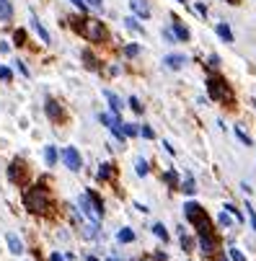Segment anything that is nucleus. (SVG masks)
Returning a JSON list of instances; mask_svg holds the SVG:
<instances>
[{"mask_svg":"<svg viewBox=\"0 0 256 261\" xmlns=\"http://www.w3.org/2000/svg\"><path fill=\"white\" fill-rule=\"evenodd\" d=\"M184 214H186V220L197 228V236H212V222H210V218L204 214V210L197 202H186Z\"/></svg>","mask_w":256,"mask_h":261,"instance_id":"f257e3e1","label":"nucleus"},{"mask_svg":"<svg viewBox=\"0 0 256 261\" xmlns=\"http://www.w3.org/2000/svg\"><path fill=\"white\" fill-rule=\"evenodd\" d=\"M207 94L210 98H215V101H230V86L225 83L222 78H210L207 80Z\"/></svg>","mask_w":256,"mask_h":261,"instance_id":"f03ea898","label":"nucleus"},{"mask_svg":"<svg viewBox=\"0 0 256 261\" xmlns=\"http://www.w3.org/2000/svg\"><path fill=\"white\" fill-rule=\"evenodd\" d=\"M62 163L70 168V171H80V168H83V158H80V152L75 150L72 145H68V148L62 150Z\"/></svg>","mask_w":256,"mask_h":261,"instance_id":"7ed1b4c3","label":"nucleus"},{"mask_svg":"<svg viewBox=\"0 0 256 261\" xmlns=\"http://www.w3.org/2000/svg\"><path fill=\"white\" fill-rule=\"evenodd\" d=\"M26 204L32 207V210H44V207H47V192H44L42 186L32 189V192L26 194Z\"/></svg>","mask_w":256,"mask_h":261,"instance_id":"20e7f679","label":"nucleus"},{"mask_svg":"<svg viewBox=\"0 0 256 261\" xmlns=\"http://www.w3.org/2000/svg\"><path fill=\"white\" fill-rule=\"evenodd\" d=\"M130 8H132V13H138L140 18H148V16H150L148 0H130Z\"/></svg>","mask_w":256,"mask_h":261,"instance_id":"39448f33","label":"nucleus"},{"mask_svg":"<svg viewBox=\"0 0 256 261\" xmlns=\"http://www.w3.org/2000/svg\"><path fill=\"white\" fill-rule=\"evenodd\" d=\"M163 62H166V68H168V70H182L186 65V57L184 54H168Z\"/></svg>","mask_w":256,"mask_h":261,"instance_id":"423d86ee","label":"nucleus"},{"mask_svg":"<svg viewBox=\"0 0 256 261\" xmlns=\"http://www.w3.org/2000/svg\"><path fill=\"white\" fill-rule=\"evenodd\" d=\"M174 39H178V42H189V28L178 24V18H174Z\"/></svg>","mask_w":256,"mask_h":261,"instance_id":"0eeeda50","label":"nucleus"},{"mask_svg":"<svg viewBox=\"0 0 256 261\" xmlns=\"http://www.w3.org/2000/svg\"><path fill=\"white\" fill-rule=\"evenodd\" d=\"M13 18V3L10 0H0V21H10Z\"/></svg>","mask_w":256,"mask_h":261,"instance_id":"6e6552de","label":"nucleus"},{"mask_svg":"<svg viewBox=\"0 0 256 261\" xmlns=\"http://www.w3.org/2000/svg\"><path fill=\"white\" fill-rule=\"evenodd\" d=\"M104 96H106V101H109V106H112V114H119V112H122V101H119V96H116V94L106 90Z\"/></svg>","mask_w":256,"mask_h":261,"instance_id":"1a4fd4ad","label":"nucleus"},{"mask_svg":"<svg viewBox=\"0 0 256 261\" xmlns=\"http://www.w3.org/2000/svg\"><path fill=\"white\" fill-rule=\"evenodd\" d=\"M200 246H202V251L210 256V254L215 251V238L212 236H200Z\"/></svg>","mask_w":256,"mask_h":261,"instance_id":"9d476101","label":"nucleus"},{"mask_svg":"<svg viewBox=\"0 0 256 261\" xmlns=\"http://www.w3.org/2000/svg\"><path fill=\"white\" fill-rule=\"evenodd\" d=\"M8 246H10V254H16V256L24 254V243H21L18 236H13V233H10V236H8Z\"/></svg>","mask_w":256,"mask_h":261,"instance_id":"9b49d317","label":"nucleus"},{"mask_svg":"<svg viewBox=\"0 0 256 261\" xmlns=\"http://www.w3.org/2000/svg\"><path fill=\"white\" fill-rule=\"evenodd\" d=\"M215 32H218V36L222 39V42H233V32H230V28H228V24H218V28H215Z\"/></svg>","mask_w":256,"mask_h":261,"instance_id":"f8f14e48","label":"nucleus"},{"mask_svg":"<svg viewBox=\"0 0 256 261\" xmlns=\"http://www.w3.org/2000/svg\"><path fill=\"white\" fill-rule=\"evenodd\" d=\"M233 134H236L238 140H240V145H246V148L251 145V137H248V134L244 132V127H240V124H236V127H233Z\"/></svg>","mask_w":256,"mask_h":261,"instance_id":"ddd939ff","label":"nucleus"},{"mask_svg":"<svg viewBox=\"0 0 256 261\" xmlns=\"http://www.w3.org/2000/svg\"><path fill=\"white\" fill-rule=\"evenodd\" d=\"M116 240H119V243H132V240H134V233H132L130 228H122V230L116 233Z\"/></svg>","mask_w":256,"mask_h":261,"instance_id":"4468645a","label":"nucleus"},{"mask_svg":"<svg viewBox=\"0 0 256 261\" xmlns=\"http://www.w3.org/2000/svg\"><path fill=\"white\" fill-rule=\"evenodd\" d=\"M44 160H47V166L57 163V148L54 145H47V150H44Z\"/></svg>","mask_w":256,"mask_h":261,"instance_id":"2eb2a0df","label":"nucleus"},{"mask_svg":"<svg viewBox=\"0 0 256 261\" xmlns=\"http://www.w3.org/2000/svg\"><path fill=\"white\" fill-rule=\"evenodd\" d=\"M218 225L225 228V230H230V228H233V218H230L228 212H220V214H218Z\"/></svg>","mask_w":256,"mask_h":261,"instance_id":"dca6fc26","label":"nucleus"},{"mask_svg":"<svg viewBox=\"0 0 256 261\" xmlns=\"http://www.w3.org/2000/svg\"><path fill=\"white\" fill-rule=\"evenodd\" d=\"M88 34H91L94 39H101V36H104V28H101V24H98V21H91V24H88Z\"/></svg>","mask_w":256,"mask_h":261,"instance_id":"f3484780","label":"nucleus"},{"mask_svg":"<svg viewBox=\"0 0 256 261\" xmlns=\"http://www.w3.org/2000/svg\"><path fill=\"white\" fill-rule=\"evenodd\" d=\"M32 26H34V32L42 36V42H50V34H47V28H44V26H42L36 18H32Z\"/></svg>","mask_w":256,"mask_h":261,"instance_id":"a211bd4d","label":"nucleus"},{"mask_svg":"<svg viewBox=\"0 0 256 261\" xmlns=\"http://www.w3.org/2000/svg\"><path fill=\"white\" fill-rule=\"evenodd\" d=\"M178 238H182V246H184V251H192V246H194V243H192V238L186 236V230H184V228H178Z\"/></svg>","mask_w":256,"mask_h":261,"instance_id":"6ab92c4d","label":"nucleus"},{"mask_svg":"<svg viewBox=\"0 0 256 261\" xmlns=\"http://www.w3.org/2000/svg\"><path fill=\"white\" fill-rule=\"evenodd\" d=\"M124 26L130 28V32H134V34H142V26H140L138 21H134L132 16H130V18H124Z\"/></svg>","mask_w":256,"mask_h":261,"instance_id":"aec40b11","label":"nucleus"},{"mask_svg":"<svg viewBox=\"0 0 256 261\" xmlns=\"http://www.w3.org/2000/svg\"><path fill=\"white\" fill-rule=\"evenodd\" d=\"M182 189H184V194H194V192H197V181H194V178H186L184 184H182Z\"/></svg>","mask_w":256,"mask_h":261,"instance_id":"412c9836","label":"nucleus"},{"mask_svg":"<svg viewBox=\"0 0 256 261\" xmlns=\"http://www.w3.org/2000/svg\"><path fill=\"white\" fill-rule=\"evenodd\" d=\"M222 207H225V212H228L230 218H236V222H240V220H244V214L238 212V207H236V204H222Z\"/></svg>","mask_w":256,"mask_h":261,"instance_id":"4be33fe9","label":"nucleus"},{"mask_svg":"<svg viewBox=\"0 0 256 261\" xmlns=\"http://www.w3.org/2000/svg\"><path fill=\"white\" fill-rule=\"evenodd\" d=\"M134 171H138V176H148V160L145 158H138V163H134Z\"/></svg>","mask_w":256,"mask_h":261,"instance_id":"5701e85b","label":"nucleus"},{"mask_svg":"<svg viewBox=\"0 0 256 261\" xmlns=\"http://www.w3.org/2000/svg\"><path fill=\"white\" fill-rule=\"evenodd\" d=\"M228 256H230V261H246L244 251H238L236 246H230V248H228Z\"/></svg>","mask_w":256,"mask_h":261,"instance_id":"b1692460","label":"nucleus"},{"mask_svg":"<svg viewBox=\"0 0 256 261\" xmlns=\"http://www.w3.org/2000/svg\"><path fill=\"white\" fill-rule=\"evenodd\" d=\"M153 233H156V236H158V238H160L163 243L168 240V233H166V228H163L160 222H156V225H153Z\"/></svg>","mask_w":256,"mask_h":261,"instance_id":"393cba45","label":"nucleus"},{"mask_svg":"<svg viewBox=\"0 0 256 261\" xmlns=\"http://www.w3.org/2000/svg\"><path fill=\"white\" fill-rule=\"evenodd\" d=\"M122 132H124L127 137H134L140 130H138V124H124V122H122Z\"/></svg>","mask_w":256,"mask_h":261,"instance_id":"a878e982","label":"nucleus"},{"mask_svg":"<svg viewBox=\"0 0 256 261\" xmlns=\"http://www.w3.org/2000/svg\"><path fill=\"white\" fill-rule=\"evenodd\" d=\"M47 114H50L52 119H60V109H57L54 101H47Z\"/></svg>","mask_w":256,"mask_h":261,"instance_id":"bb28decb","label":"nucleus"},{"mask_svg":"<svg viewBox=\"0 0 256 261\" xmlns=\"http://www.w3.org/2000/svg\"><path fill=\"white\" fill-rule=\"evenodd\" d=\"M109 176H112V166H109V163H104V166L98 168V178L104 181V178H109Z\"/></svg>","mask_w":256,"mask_h":261,"instance_id":"cd10ccee","label":"nucleus"},{"mask_svg":"<svg viewBox=\"0 0 256 261\" xmlns=\"http://www.w3.org/2000/svg\"><path fill=\"white\" fill-rule=\"evenodd\" d=\"M246 214H248V220H251V228H254V233H256V212L251 204H246Z\"/></svg>","mask_w":256,"mask_h":261,"instance_id":"c85d7f7f","label":"nucleus"},{"mask_svg":"<svg viewBox=\"0 0 256 261\" xmlns=\"http://www.w3.org/2000/svg\"><path fill=\"white\" fill-rule=\"evenodd\" d=\"M124 54H127V57H138V54H140V47H138V44H130V47L124 50Z\"/></svg>","mask_w":256,"mask_h":261,"instance_id":"c756f323","label":"nucleus"},{"mask_svg":"<svg viewBox=\"0 0 256 261\" xmlns=\"http://www.w3.org/2000/svg\"><path fill=\"white\" fill-rule=\"evenodd\" d=\"M130 106H132V109H134V112H138V114H142V104H140L138 98H134V96L130 98Z\"/></svg>","mask_w":256,"mask_h":261,"instance_id":"7c9ffc66","label":"nucleus"},{"mask_svg":"<svg viewBox=\"0 0 256 261\" xmlns=\"http://www.w3.org/2000/svg\"><path fill=\"white\" fill-rule=\"evenodd\" d=\"M10 75H13V72H10L8 68H0V80H10Z\"/></svg>","mask_w":256,"mask_h":261,"instance_id":"2f4dec72","label":"nucleus"},{"mask_svg":"<svg viewBox=\"0 0 256 261\" xmlns=\"http://www.w3.org/2000/svg\"><path fill=\"white\" fill-rule=\"evenodd\" d=\"M86 6H91V8H96V10H101V8H104V3H101V0H88Z\"/></svg>","mask_w":256,"mask_h":261,"instance_id":"473e14b6","label":"nucleus"},{"mask_svg":"<svg viewBox=\"0 0 256 261\" xmlns=\"http://www.w3.org/2000/svg\"><path fill=\"white\" fill-rule=\"evenodd\" d=\"M140 134H142V137H148V140H150V137H153L156 132H153V130H150V127H142V130H140Z\"/></svg>","mask_w":256,"mask_h":261,"instance_id":"72a5a7b5","label":"nucleus"},{"mask_svg":"<svg viewBox=\"0 0 256 261\" xmlns=\"http://www.w3.org/2000/svg\"><path fill=\"white\" fill-rule=\"evenodd\" d=\"M70 3H72L75 8H80V10H86V0H70Z\"/></svg>","mask_w":256,"mask_h":261,"instance_id":"f704fd0d","label":"nucleus"},{"mask_svg":"<svg viewBox=\"0 0 256 261\" xmlns=\"http://www.w3.org/2000/svg\"><path fill=\"white\" fill-rule=\"evenodd\" d=\"M210 65L218 68V65H220V57H218V54H210Z\"/></svg>","mask_w":256,"mask_h":261,"instance_id":"c9c22d12","label":"nucleus"},{"mask_svg":"<svg viewBox=\"0 0 256 261\" xmlns=\"http://www.w3.org/2000/svg\"><path fill=\"white\" fill-rule=\"evenodd\" d=\"M166 181H168V184H176V174L168 171V174H166Z\"/></svg>","mask_w":256,"mask_h":261,"instance_id":"e433bc0d","label":"nucleus"},{"mask_svg":"<svg viewBox=\"0 0 256 261\" xmlns=\"http://www.w3.org/2000/svg\"><path fill=\"white\" fill-rule=\"evenodd\" d=\"M50 261H62V256H60V254H52V256H50Z\"/></svg>","mask_w":256,"mask_h":261,"instance_id":"4c0bfd02","label":"nucleus"},{"mask_svg":"<svg viewBox=\"0 0 256 261\" xmlns=\"http://www.w3.org/2000/svg\"><path fill=\"white\" fill-rule=\"evenodd\" d=\"M88 261H98V258H96V256H88Z\"/></svg>","mask_w":256,"mask_h":261,"instance_id":"58836bf2","label":"nucleus"},{"mask_svg":"<svg viewBox=\"0 0 256 261\" xmlns=\"http://www.w3.org/2000/svg\"><path fill=\"white\" fill-rule=\"evenodd\" d=\"M109 261H119V258H116V256H112V258H109Z\"/></svg>","mask_w":256,"mask_h":261,"instance_id":"ea45409f","label":"nucleus"},{"mask_svg":"<svg viewBox=\"0 0 256 261\" xmlns=\"http://www.w3.org/2000/svg\"><path fill=\"white\" fill-rule=\"evenodd\" d=\"M254 109H256V96H254Z\"/></svg>","mask_w":256,"mask_h":261,"instance_id":"a19ab883","label":"nucleus"},{"mask_svg":"<svg viewBox=\"0 0 256 261\" xmlns=\"http://www.w3.org/2000/svg\"><path fill=\"white\" fill-rule=\"evenodd\" d=\"M176 3H186V0H176Z\"/></svg>","mask_w":256,"mask_h":261,"instance_id":"79ce46f5","label":"nucleus"}]
</instances>
